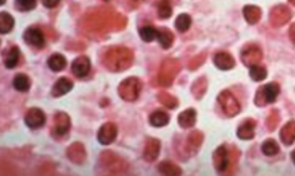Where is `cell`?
Here are the masks:
<instances>
[{
  "instance_id": "obj_1",
  "label": "cell",
  "mask_w": 295,
  "mask_h": 176,
  "mask_svg": "<svg viewBox=\"0 0 295 176\" xmlns=\"http://www.w3.org/2000/svg\"><path fill=\"white\" fill-rule=\"evenodd\" d=\"M125 17L113 12H96L85 17V27L92 31L119 29L125 26Z\"/></svg>"
},
{
  "instance_id": "obj_2",
  "label": "cell",
  "mask_w": 295,
  "mask_h": 176,
  "mask_svg": "<svg viewBox=\"0 0 295 176\" xmlns=\"http://www.w3.org/2000/svg\"><path fill=\"white\" fill-rule=\"evenodd\" d=\"M133 60L134 54L129 48L112 47L105 52L103 62L110 72L118 73L129 68L133 63Z\"/></svg>"
},
{
  "instance_id": "obj_3",
  "label": "cell",
  "mask_w": 295,
  "mask_h": 176,
  "mask_svg": "<svg viewBox=\"0 0 295 176\" xmlns=\"http://www.w3.org/2000/svg\"><path fill=\"white\" fill-rule=\"evenodd\" d=\"M99 164L102 165L104 170L112 174L125 173L128 168V165L125 160L121 159L119 156H117L116 153L110 152V151H105V152L101 154Z\"/></svg>"
},
{
  "instance_id": "obj_4",
  "label": "cell",
  "mask_w": 295,
  "mask_h": 176,
  "mask_svg": "<svg viewBox=\"0 0 295 176\" xmlns=\"http://www.w3.org/2000/svg\"><path fill=\"white\" fill-rule=\"evenodd\" d=\"M180 72V63L176 59H166L158 74V82L163 87H170Z\"/></svg>"
},
{
  "instance_id": "obj_5",
  "label": "cell",
  "mask_w": 295,
  "mask_h": 176,
  "mask_svg": "<svg viewBox=\"0 0 295 176\" xmlns=\"http://www.w3.org/2000/svg\"><path fill=\"white\" fill-rule=\"evenodd\" d=\"M142 82L137 77H129L123 80L119 86V96L126 101H135L140 96Z\"/></svg>"
},
{
  "instance_id": "obj_6",
  "label": "cell",
  "mask_w": 295,
  "mask_h": 176,
  "mask_svg": "<svg viewBox=\"0 0 295 176\" xmlns=\"http://www.w3.org/2000/svg\"><path fill=\"white\" fill-rule=\"evenodd\" d=\"M218 103L223 108V112L227 117L232 118L240 113L241 106L234 94L230 91H223L218 96Z\"/></svg>"
},
{
  "instance_id": "obj_7",
  "label": "cell",
  "mask_w": 295,
  "mask_h": 176,
  "mask_svg": "<svg viewBox=\"0 0 295 176\" xmlns=\"http://www.w3.org/2000/svg\"><path fill=\"white\" fill-rule=\"evenodd\" d=\"M279 86L277 83H269L262 87L256 94L255 103L257 106H264L265 104L275 103L279 94Z\"/></svg>"
},
{
  "instance_id": "obj_8",
  "label": "cell",
  "mask_w": 295,
  "mask_h": 176,
  "mask_svg": "<svg viewBox=\"0 0 295 176\" xmlns=\"http://www.w3.org/2000/svg\"><path fill=\"white\" fill-rule=\"evenodd\" d=\"M292 17V13H291L290 8L285 5H278L273 7L271 13H270V22H271L272 27L279 28L285 26Z\"/></svg>"
},
{
  "instance_id": "obj_9",
  "label": "cell",
  "mask_w": 295,
  "mask_h": 176,
  "mask_svg": "<svg viewBox=\"0 0 295 176\" xmlns=\"http://www.w3.org/2000/svg\"><path fill=\"white\" fill-rule=\"evenodd\" d=\"M262 57L263 54L261 48L258 46H255V45H250V46L246 47L242 51V53H241V60H242L243 65L249 67V68L258 65L261 62Z\"/></svg>"
},
{
  "instance_id": "obj_10",
  "label": "cell",
  "mask_w": 295,
  "mask_h": 176,
  "mask_svg": "<svg viewBox=\"0 0 295 176\" xmlns=\"http://www.w3.org/2000/svg\"><path fill=\"white\" fill-rule=\"evenodd\" d=\"M23 40L30 46L42 48L45 45L44 34L38 28H28L23 34Z\"/></svg>"
},
{
  "instance_id": "obj_11",
  "label": "cell",
  "mask_w": 295,
  "mask_h": 176,
  "mask_svg": "<svg viewBox=\"0 0 295 176\" xmlns=\"http://www.w3.org/2000/svg\"><path fill=\"white\" fill-rule=\"evenodd\" d=\"M117 135H118V128H117V126L115 123L108 122L104 126H102L101 129H99L98 140L103 145H109V144L115 142Z\"/></svg>"
},
{
  "instance_id": "obj_12",
  "label": "cell",
  "mask_w": 295,
  "mask_h": 176,
  "mask_svg": "<svg viewBox=\"0 0 295 176\" xmlns=\"http://www.w3.org/2000/svg\"><path fill=\"white\" fill-rule=\"evenodd\" d=\"M26 125L31 129H37L45 123V114L40 108H30L24 117Z\"/></svg>"
},
{
  "instance_id": "obj_13",
  "label": "cell",
  "mask_w": 295,
  "mask_h": 176,
  "mask_svg": "<svg viewBox=\"0 0 295 176\" xmlns=\"http://www.w3.org/2000/svg\"><path fill=\"white\" fill-rule=\"evenodd\" d=\"M213 165L219 173L225 172L230 165V154L225 146H219L213 153Z\"/></svg>"
},
{
  "instance_id": "obj_14",
  "label": "cell",
  "mask_w": 295,
  "mask_h": 176,
  "mask_svg": "<svg viewBox=\"0 0 295 176\" xmlns=\"http://www.w3.org/2000/svg\"><path fill=\"white\" fill-rule=\"evenodd\" d=\"M70 129V119L68 115L63 112H59L55 115V122H53V132L56 135L63 136L69 132Z\"/></svg>"
},
{
  "instance_id": "obj_15",
  "label": "cell",
  "mask_w": 295,
  "mask_h": 176,
  "mask_svg": "<svg viewBox=\"0 0 295 176\" xmlns=\"http://www.w3.org/2000/svg\"><path fill=\"white\" fill-rule=\"evenodd\" d=\"M159 151H161V142L156 138H149L147 142H145L143 151L144 159L149 161V163H152V161L157 159Z\"/></svg>"
},
{
  "instance_id": "obj_16",
  "label": "cell",
  "mask_w": 295,
  "mask_h": 176,
  "mask_svg": "<svg viewBox=\"0 0 295 176\" xmlns=\"http://www.w3.org/2000/svg\"><path fill=\"white\" fill-rule=\"evenodd\" d=\"M91 68V62L89 60L88 57H79L73 61L72 65V70L74 73V75H76V77H84L87 76L89 72H90Z\"/></svg>"
},
{
  "instance_id": "obj_17",
  "label": "cell",
  "mask_w": 295,
  "mask_h": 176,
  "mask_svg": "<svg viewBox=\"0 0 295 176\" xmlns=\"http://www.w3.org/2000/svg\"><path fill=\"white\" fill-rule=\"evenodd\" d=\"M67 157L74 164L81 165L85 160V150L81 143H74L67 150Z\"/></svg>"
},
{
  "instance_id": "obj_18",
  "label": "cell",
  "mask_w": 295,
  "mask_h": 176,
  "mask_svg": "<svg viewBox=\"0 0 295 176\" xmlns=\"http://www.w3.org/2000/svg\"><path fill=\"white\" fill-rule=\"evenodd\" d=\"M213 62H215L217 68L222 70H230L236 66V61H234L232 55L226 53V52H219V53H217L215 58H213Z\"/></svg>"
},
{
  "instance_id": "obj_19",
  "label": "cell",
  "mask_w": 295,
  "mask_h": 176,
  "mask_svg": "<svg viewBox=\"0 0 295 176\" xmlns=\"http://www.w3.org/2000/svg\"><path fill=\"white\" fill-rule=\"evenodd\" d=\"M73 89V82L66 77H61L57 81L55 86L52 88V96L53 97H61L63 94L68 93Z\"/></svg>"
},
{
  "instance_id": "obj_20",
  "label": "cell",
  "mask_w": 295,
  "mask_h": 176,
  "mask_svg": "<svg viewBox=\"0 0 295 176\" xmlns=\"http://www.w3.org/2000/svg\"><path fill=\"white\" fill-rule=\"evenodd\" d=\"M202 142H203V133L201 132H194L188 136L186 151L189 153V156H193L194 153H196L198 147L201 146Z\"/></svg>"
},
{
  "instance_id": "obj_21",
  "label": "cell",
  "mask_w": 295,
  "mask_h": 176,
  "mask_svg": "<svg viewBox=\"0 0 295 176\" xmlns=\"http://www.w3.org/2000/svg\"><path fill=\"white\" fill-rule=\"evenodd\" d=\"M280 139L285 145H292L295 140V121L287 122L280 132Z\"/></svg>"
},
{
  "instance_id": "obj_22",
  "label": "cell",
  "mask_w": 295,
  "mask_h": 176,
  "mask_svg": "<svg viewBox=\"0 0 295 176\" xmlns=\"http://www.w3.org/2000/svg\"><path fill=\"white\" fill-rule=\"evenodd\" d=\"M177 122H179L180 127H182L184 129L194 127L195 122H196V111L193 110V108H189V110H186L182 113H180L179 117H177Z\"/></svg>"
},
{
  "instance_id": "obj_23",
  "label": "cell",
  "mask_w": 295,
  "mask_h": 176,
  "mask_svg": "<svg viewBox=\"0 0 295 176\" xmlns=\"http://www.w3.org/2000/svg\"><path fill=\"white\" fill-rule=\"evenodd\" d=\"M255 126L256 123L253 119L246 120L237 129V136L244 140L251 139L255 136Z\"/></svg>"
},
{
  "instance_id": "obj_24",
  "label": "cell",
  "mask_w": 295,
  "mask_h": 176,
  "mask_svg": "<svg viewBox=\"0 0 295 176\" xmlns=\"http://www.w3.org/2000/svg\"><path fill=\"white\" fill-rule=\"evenodd\" d=\"M243 15L244 19L249 24H256L261 20L262 10L259 7L254 5H248L243 8Z\"/></svg>"
},
{
  "instance_id": "obj_25",
  "label": "cell",
  "mask_w": 295,
  "mask_h": 176,
  "mask_svg": "<svg viewBox=\"0 0 295 176\" xmlns=\"http://www.w3.org/2000/svg\"><path fill=\"white\" fill-rule=\"evenodd\" d=\"M157 41L159 42V44L162 45L163 48L168 50V48L172 46L174 36L169 29H166V28H159L157 33Z\"/></svg>"
},
{
  "instance_id": "obj_26",
  "label": "cell",
  "mask_w": 295,
  "mask_h": 176,
  "mask_svg": "<svg viewBox=\"0 0 295 176\" xmlns=\"http://www.w3.org/2000/svg\"><path fill=\"white\" fill-rule=\"evenodd\" d=\"M19 59H20V50L16 46H12L5 54L3 63H5L7 68L13 69L14 67L17 65V62H19Z\"/></svg>"
},
{
  "instance_id": "obj_27",
  "label": "cell",
  "mask_w": 295,
  "mask_h": 176,
  "mask_svg": "<svg viewBox=\"0 0 295 176\" xmlns=\"http://www.w3.org/2000/svg\"><path fill=\"white\" fill-rule=\"evenodd\" d=\"M66 63L67 61L65 57L59 53L52 54L48 60V66L53 72H60V70H62L66 67Z\"/></svg>"
},
{
  "instance_id": "obj_28",
  "label": "cell",
  "mask_w": 295,
  "mask_h": 176,
  "mask_svg": "<svg viewBox=\"0 0 295 176\" xmlns=\"http://www.w3.org/2000/svg\"><path fill=\"white\" fill-rule=\"evenodd\" d=\"M13 86L20 92H27L30 89V80L24 74H17L13 80Z\"/></svg>"
},
{
  "instance_id": "obj_29",
  "label": "cell",
  "mask_w": 295,
  "mask_h": 176,
  "mask_svg": "<svg viewBox=\"0 0 295 176\" xmlns=\"http://www.w3.org/2000/svg\"><path fill=\"white\" fill-rule=\"evenodd\" d=\"M149 121H150L151 126H154V127H164L169 123L170 117L166 112L156 111L150 115Z\"/></svg>"
},
{
  "instance_id": "obj_30",
  "label": "cell",
  "mask_w": 295,
  "mask_h": 176,
  "mask_svg": "<svg viewBox=\"0 0 295 176\" xmlns=\"http://www.w3.org/2000/svg\"><path fill=\"white\" fill-rule=\"evenodd\" d=\"M14 27V19L12 15H9L8 13L1 12L0 13V33L5 35L9 33Z\"/></svg>"
},
{
  "instance_id": "obj_31",
  "label": "cell",
  "mask_w": 295,
  "mask_h": 176,
  "mask_svg": "<svg viewBox=\"0 0 295 176\" xmlns=\"http://www.w3.org/2000/svg\"><path fill=\"white\" fill-rule=\"evenodd\" d=\"M158 171L161 172L162 174L170 175V176H177L182 173L180 170V167H177V165L170 163V161H163V163L159 164Z\"/></svg>"
},
{
  "instance_id": "obj_32",
  "label": "cell",
  "mask_w": 295,
  "mask_h": 176,
  "mask_svg": "<svg viewBox=\"0 0 295 176\" xmlns=\"http://www.w3.org/2000/svg\"><path fill=\"white\" fill-rule=\"evenodd\" d=\"M207 80H205V77H201V79L196 80L193 84V88H191V91H193V94L195 97L197 98V99H200L204 96L205 91H207Z\"/></svg>"
},
{
  "instance_id": "obj_33",
  "label": "cell",
  "mask_w": 295,
  "mask_h": 176,
  "mask_svg": "<svg viewBox=\"0 0 295 176\" xmlns=\"http://www.w3.org/2000/svg\"><path fill=\"white\" fill-rule=\"evenodd\" d=\"M191 24V17L188 14H180L176 20V28L180 33H186Z\"/></svg>"
},
{
  "instance_id": "obj_34",
  "label": "cell",
  "mask_w": 295,
  "mask_h": 176,
  "mask_svg": "<svg viewBox=\"0 0 295 176\" xmlns=\"http://www.w3.org/2000/svg\"><path fill=\"white\" fill-rule=\"evenodd\" d=\"M157 33H158V29H156V28L151 26H145L140 29L141 38L144 42H148V43H150V42L157 38Z\"/></svg>"
},
{
  "instance_id": "obj_35",
  "label": "cell",
  "mask_w": 295,
  "mask_h": 176,
  "mask_svg": "<svg viewBox=\"0 0 295 176\" xmlns=\"http://www.w3.org/2000/svg\"><path fill=\"white\" fill-rule=\"evenodd\" d=\"M262 151L265 156L272 157V156H276V154L279 152V146H278V144H277L276 140L268 139L263 143Z\"/></svg>"
},
{
  "instance_id": "obj_36",
  "label": "cell",
  "mask_w": 295,
  "mask_h": 176,
  "mask_svg": "<svg viewBox=\"0 0 295 176\" xmlns=\"http://www.w3.org/2000/svg\"><path fill=\"white\" fill-rule=\"evenodd\" d=\"M158 15L161 19H169L172 15V6L169 0H161L158 2Z\"/></svg>"
},
{
  "instance_id": "obj_37",
  "label": "cell",
  "mask_w": 295,
  "mask_h": 176,
  "mask_svg": "<svg viewBox=\"0 0 295 176\" xmlns=\"http://www.w3.org/2000/svg\"><path fill=\"white\" fill-rule=\"evenodd\" d=\"M158 100L161 101V103L164 105V106H166L168 108H171V110H173V108H176L177 106V98L171 96L170 93L161 92L158 94Z\"/></svg>"
},
{
  "instance_id": "obj_38",
  "label": "cell",
  "mask_w": 295,
  "mask_h": 176,
  "mask_svg": "<svg viewBox=\"0 0 295 176\" xmlns=\"http://www.w3.org/2000/svg\"><path fill=\"white\" fill-rule=\"evenodd\" d=\"M266 75H268V73H266V69L264 67L258 66V65L250 67V77L254 81H256V82L265 80Z\"/></svg>"
},
{
  "instance_id": "obj_39",
  "label": "cell",
  "mask_w": 295,
  "mask_h": 176,
  "mask_svg": "<svg viewBox=\"0 0 295 176\" xmlns=\"http://www.w3.org/2000/svg\"><path fill=\"white\" fill-rule=\"evenodd\" d=\"M37 0H16L15 6L21 12H28V10L34 9L36 7Z\"/></svg>"
},
{
  "instance_id": "obj_40",
  "label": "cell",
  "mask_w": 295,
  "mask_h": 176,
  "mask_svg": "<svg viewBox=\"0 0 295 176\" xmlns=\"http://www.w3.org/2000/svg\"><path fill=\"white\" fill-rule=\"evenodd\" d=\"M278 123H279V113L278 111L273 110L271 111V113H270L268 119H266V127H268L270 132H273V130L277 128V126H278Z\"/></svg>"
},
{
  "instance_id": "obj_41",
  "label": "cell",
  "mask_w": 295,
  "mask_h": 176,
  "mask_svg": "<svg viewBox=\"0 0 295 176\" xmlns=\"http://www.w3.org/2000/svg\"><path fill=\"white\" fill-rule=\"evenodd\" d=\"M204 60H205V54L197 55V57H195L189 62V68L190 69H196V68H198V67H200L202 65V63L204 62Z\"/></svg>"
},
{
  "instance_id": "obj_42",
  "label": "cell",
  "mask_w": 295,
  "mask_h": 176,
  "mask_svg": "<svg viewBox=\"0 0 295 176\" xmlns=\"http://www.w3.org/2000/svg\"><path fill=\"white\" fill-rule=\"evenodd\" d=\"M43 5L48 8H53V7L58 6V3L60 2V0H42Z\"/></svg>"
},
{
  "instance_id": "obj_43",
  "label": "cell",
  "mask_w": 295,
  "mask_h": 176,
  "mask_svg": "<svg viewBox=\"0 0 295 176\" xmlns=\"http://www.w3.org/2000/svg\"><path fill=\"white\" fill-rule=\"evenodd\" d=\"M143 0H127V3H128V7H130V8H136L142 3Z\"/></svg>"
},
{
  "instance_id": "obj_44",
  "label": "cell",
  "mask_w": 295,
  "mask_h": 176,
  "mask_svg": "<svg viewBox=\"0 0 295 176\" xmlns=\"http://www.w3.org/2000/svg\"><path fill=\"white\" fill-rule=\"evenodd\" d=\"M290 38H291V41H292L295 44V23L292 24V26H291V28H290Z\"/></svg>"
},
{
  "instance_id": "obj_45",
  "label": "cell",
  "mask_w": 295,
  "mask_h": 176,
  "mask_svg": "<svg viewBox=\"0 0 295 176\" xmlns=\"http://www.w3.org/2000/svg\"><path fill=\"white\" fill-rule=\"evenodd\" d=\"M291 157H292V160H293V163L295 164V150L293 151V152H292V154H291Z\"/></svg>"
},
{
  "instance_id": "obj_46",
  "label": "cell",
  "mask_w": 295,
  "mask_h": 176,
  "mask_svg": "<svg viewBox=\"0 0 295 176\" xmlns=\"http://www.w3.org/2000/svg\"><path fill=\"white\" fill-rule=\"evenodd\" d=\"M289 1L292 3V5H294L295 6V0H289Z\"/></svg>"
},
{
  "instance_id": "obj_47",
  "label": "cell",
  "mask_w": 295,
  "mask_h": 176,
  "mask_svg": "<svg viewBox=\"0 0 295 176\" xmlns=\"http://www.w3.org/2000/svg\"><path fill=\"white\" fill-rule=\"evenodd\" d=\"M0 3H1V5H3V3H5V0H1V1H0Z\"/></svg>"
},
{
  "instance_id": "obj_48",
  "label": "cell",
  "mask_w": 295,
  "mask_h": 176,
  "mask_svg": "<svg viewBox=\"0 0 295 176\" xmlns=\"http://www.w3.org/2000/svg\"><path fill=\"white\" fill-rule=\"evenodd\" d=\"M105 1H109V0H105Z\"/></svg>"
}]
</instances>
